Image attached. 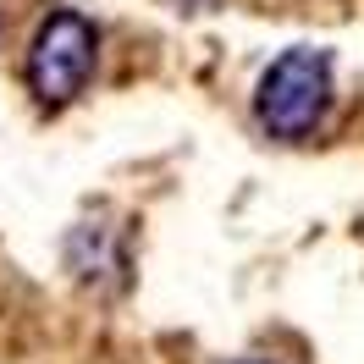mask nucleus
<instances>
[{
	"label": "nucleus",
	"mask_w": 364,
	"mask_h": 364,
	"mask_svg": "<svg viewBox=\"0 0 364 364\" xmlns=\"http://www.w3.org/2000/svg\"><path fill=\"white\" fill-rule=\"evenodd\" d=\"M331 105V55L326 50H309L298 45L287 55H276L259 89H254V116L259 127L282 144H298L320 127V116Z\"/></svg>",
	"instance_id": "nucleus-1"
},
{
	"label": "nucleus",
	"mask_w": 364,
	"mask_h": 364,
	"mask_svg": "<svg viewBox=\"0 0 364 364\" xmlns=\"http://www.w3.org/2000/svg\"><path fill=\"white\" fill-rule=\"evenodd\" d=\"M94 55H100V33L89 17L77 11H55L39 23L33 45H28V89L39 105H72L89 89Z\"/></svg>",
	"instance_id": "nucleus-2"
}]
</instances>
